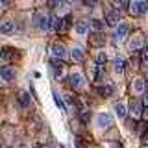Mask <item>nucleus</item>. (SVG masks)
I'll use <instances>...</instances> for the list:
<instances>
[{
	"label": "nucleus",
	"mask_w": 148,
	"mask_h": 148,
	"mask_svg": "<svg viewBox=\"0 0 148 148\" xmlns=\"http://www.w3.org/2000/svg\"><path fill=\"white\" fill-rule=\"evenodd\" d=\"M13 30H15V22H13V21L4 18V21L0 22V32H2V34H11Z\"/></svg>",
	"instance_id": "1a4fd4ad"
},
{
	"label": "nucleus",
	"mask_w": 148,
	"mask_h": 148,
	"mask_svg": "<svg viewBox=\"0 0 148 148\" xmlns=\"http://www.w3.org/2000/svg\"><path fill=\"white\" fill-rule=\"evenodd\" d=\"M111 122H113V119H111L109 113H100L98 117H96V126L98 128H109Z\"/></svg>",
	"instance_id": "0eeeda50"
},
{
	"label": "nucleus",
	"mask_w": 148,
	"mask_h": 148,
	"mask_svg": "<svg viewBox=\"0 0 148 148\" xmlns=\"http://www.w3.org/2000/svg\"><path fill=\"white\" fill-rule=\"evenodd\" d=\"M145 87H146V82H145V80H141V78H137V80L132 83V89H133V91H137V92L145 91Z\"/></svg>",
	"instance_id": "dca6fc26"
},
{
	"label": "nucleus",
	"mask_w": 148,
	"mask_h": 148,
	"mask_svg": "<svg viewBox=\"0 0 148 148\" xmlns=\"http://www.w3.org/2000/svg\"><path fill=\"white\" fill-rule=\"evenodd\" d=\"M128 30H130V24H128V22H120V24L117 26V30H115V37H113V39L115 41H122L124 37H126Z\"/></svg>",
	"instance_id": "423d86ee"
},
{
	"label": "nucleus",
	"mask_w": 148,
	"mask_h": 148,
	"mask_svg": "<svg viewBox=\"0 0 148 148\" xmlns=\"http://www.w3.org/2000/svg\"><path fill=\"white\" fill-rule=\"evenodd\" d=\"M15 74L17 72H15V69H13V67H2V69H0V78H2L6 83L15 80Z\"/></svg>",
	"instance_id": "39448f33"
},
{
	"label": "nucleus",
	"mask_w": 148,
	"mask_h": 148,
	"mask_svg": "<svg viewBox=\"0 0 148 148\" xmlns=\"http://www.w3.org/2000/svg\"><path fill=\"white\" fill-rule=\"evenodd\" d=\"M9 56H11V52H9L8 48H4V50H2V61H8Z\"/></svg>",
	"instance_id": "b1692460"
},
{
	"label": "nucleus",
	"mask_w": 148,
	"mask_h": 148,
	"mask_svg": "<svg viewBox=\"0 0 148 148\" xmlns=\"http://www.w3.org/2000/svg\"><path fill=\"white\" fill-rule=\"evenodd\" d=\"M71 58L74 59V61H83V59H85V54H83V50H82V48H78V46H72V50H71Z\"/></svg>",
	"instance_id": "ddd939ff"
},
{
	"label": "nucleus",
	"mask_w": 148,
	"mask_h": 148,
	"mask_svg": "<svg viewBox=\"0 0 148 148\" xmlns=\"http://www.w3.org/2000/svg\"><path fill=\"white\" fill-rule=\"evenodd\" d=\"M80 119H82V122H87V120H89V111H82Z\"/></svg>",
	"instance_id": "393cba45"
},
{
	"label": "nucleus",
	"mask_w": 148,
	"mask_h": 148,
	"mask_svg": "<svg viewBox=\"0 0 148 148\" xmlns=\"http://www.w3.org/2000/svg\"><path fill=\"white\" fill-rule=\"evenodd\" d=\"M115 111H117V115H119V119H124L126 117V106H124V102H117L115 104Z\"/></svg>",
	"instance_id": "2eb2a0df"
},
{
	"label": "nucleus",
	"mask_w": 148,
	"mask_h": 148,
	"mask_svg": "<svg viewBox=\"0 0 148 148\" xmlns=\"http://www.w3.org/2000/svg\"><path fill=\"white\" fill-rule=\"evenodd\" d=\"M145 117H146V120H148V108H146V111H145Z\"/></svg>",
	"instance_id": "c85d7f7f"
},
{
	"label": "nucleus",
	"mask_w": 148,
	"mask_h": 148,
	"mask_svg": "<svg viewBox=\"0 0 148 148\" xmlns=\"http://www.w3.org/2000/svg\"><path fill=\"white\" fill-rule=\"evenodd\" d=\"M69 83L74 89H83L85 87V78H83L82 72H71L69 74Z\"/></svg>",
	"instance_id": "f257e3e1"
},
{
	"label": "nucleus",
	"mask_w": 148,
	"mask_h": 148,
	"mask_svg": "<svg viewBox=\"0 0 148 148\" xmlns=\"http://www.w3.org/2000/svg\"><path fill=\"white\" fill-rule=\"evenodd\" d=\"M91 41H92V45H95V46H100L102 43H104V41H102V37H100V34H95V35L91 37Z\"/></svg>",
	"instance_id": "4be33fe9"
},
{
	"label": "nucleus",
	"mask_w": 148,
	"mask_h": 148,
	"mask_svg": "<svg viewBox=\"0 0 148 148\" xmlns=\"http://www.w3.org/2000/svg\"><path fill=\"white\" fill-rule=\"evenodd\" d=\"M124 67H126V59L120 58V56H117V58L113 59V69L117 74H122L124 72Z\"/></svg>",
	"instance_id": "9d476101"
},
{
	"label": "nucleus",
	"mask_w": 148,
	"mask_h": 148,
	"mask_svg": "<svg viewBox=\"0 0 148 148\" xmlns=\"http://www.w3.org/2000/svg\"><path fill=\"white\" fill-rule=\"evenodd\" d=\"M34 26L37 28V30H41V32L50 30V21H48V17L43 15V13H37L35 18H34Z\"/></svg>",
	"instance_id": "f03ea898"
},
{
	"label": "nucleus",
	"mask_w": 148,
	"mask_h": 148,
	"mask_svg": "<svg viewBox=\"0 0 148 148\" xmlns=\"http://www.w3.org/2000/svg\"><path fill=\"white\" fill-rule=\"evenodd\" d=\"M113 85H111V83H109V85H102L100 87V95L102 96H111V95H113Z\"/></svg>",
	"instance_id": "6ab92c4d"
},
{
	"label": "nucleus",
	"mask_w": 148,
	"mask_h": 148,
	"mask_svg": "<svg viewBox=\"0 0 148 148\" xmlns=\"http://www.w3.org/2000/svg\"><path fill=\"white\" fill-rule=\"evenodd\" d=\"M130 11L133 13V15H145L148 11V2H132L130 4Z\"/></svg>",
	"instance_id": "7ed1b4c3"
},
{
	"label": "nucleus",
	"mask_w": 148,
	"mask_h": 148,
	"mask_svg": "<svg viewBox=\"0 0 148 148\" xmlns=\"http://www.w3.org/2000/svg\"><path fill=\"white\" fill-rule=\"evenodd\" d=\"M50 67H52L56 78H61V76H63V65L59 63L58 59H50Z\"/></svg>",
	"instance_id": "9b49d317"
},
{
	"label": "nucleus",
	"mask_w": 148,
	"mask_h": 148,
	"mask_svg": "<svg viewBox=\"0 0 148 148\" xmlns=\"http://www.w3.org/2000/svg\"><path fill=\"white\" fill-rule=\"evenodd\" d=\"M143 59H146V61H148V46L143 50Z\"/></svg>",
	"instance_id": "cd10ccee"
},
{
	"label": "nucleus",
	"mask_w": 148,
	"mask_h": 148,
	"mask_svg": "<svg viewBox=\"0 0 148 148\" xmlns=\"http://www.w3.org/2000/svg\"><path fill=\"white\" fill-rule=\"evenodd\" d=\"M91 26L95 28V32H96V34H100V30H102V22H100V21L92 18V21H91Z\"/></svg>",
	"instance_id": "412c9836"
},
{
	"label": "nucleus",
	"mask_w": 148,
	"mask_h": 148,
	"mask_svg": "<svg viewBox=\"0 0 148 148\" xmlns=\"http://www.w3.org/2000/svg\"><path fill=\"white\" fill-rule=\"evenodd\" d=\"M18 148H26V146H18Z\"/></svg>",
	"instance_id": "c756f323"
},
{
	"label": "nucleus",
	"mask_w": 148,
	"mask_h": 148,
	"mask_svg": "<svg viewBox=\"0 0 148 148\" xmlns=\"http://www.w3.org/2000/svg\"><path fill=\"white\" fill-rule=\"evenodd\" d=\"M132 115H135V117H141V102L139 100H133L132 102Z\"/></svg>",
	"instance_id": "a211bd4d"
},
{
	"label": "nucleus",
	"mask_w": 148,
	"mask_h": 148,
	"mask_svg": "<svg viewBox=\"0 0 148 148\" xmlns=\"http://www.w3.org/2000/svg\"><path fill=\"white\" fill-rule=\"evenodd\" d=\"M89 26H91L89 21H78V22H76V32H78L80 35H83L87 30H89Z\"/></svg>",
	"instance_id": "4468645a"
},
{
	"label": "nucleus",
	"mask_w": 148,
	"mask_h": 148,
	"mask_svg": "<svg viewBox=\"0 0 148 148\" xmlns=\"http://www.w3.org/2000/svg\"><path fill=\"white\" fill-rule=\"evenodd\" d=\"M52 56H54V59H65L67 58V50H65V45H61V43H54L52 45Z\"/></svg>",
	"instance_id": "20e7f679"
},
{
	"label": "nucleus",
	"mask_w": 148,
	"mask_h": 148,
	"mask_svg": "<svg viewBox=\"0 0 148 148\" xmlns=\"http://www.w3.org/2000/svg\"><path fill=\"white\" fill-rule=\"evenodd\" d=\"M35 148H41V146H35Z\"/></svg>",
	"instance_id": "7c9ffc66"
},
{
	"label": "nucleus",
	"mask_w": 148,
	"mask_h": 148,
	"mask_svg": "<svg viewBox=\"0 0 148 148\" xmlns=\"http://www.w3.org/2000/svg\"><path fill=\"white\" fill-rule=\"evenodd\" d=\"M65 100H67L69 104H74V102H76V98H74L72 95H65Z\"/></svg>",
	"instance_id": "bb28decb"
},
{
	"label": "nucleus",
	"mask_w": 148,
	"mask_h": 148,
	"mask_svg": "<svg viewBox=\"0 0 148 148\" xmlns=\"http://www.w3.org/2000/svg\"><path fill=\"white\" fill-rule=\"evenodd\" d=\"M106 61H108V54H106V52H98V54H96V65H98V67H102Z\"/></svg>",
	"instance_id": "aec40b11"
},
{
	"label": "nucleus",
	"mask_w": 148,
	"mask_h": 148,
	"mask_svg": "<svg viewBox=\"0 0 148 148\" xmlns=\"http://www.w3.org/2000/svg\"><path fill=\"white\" fill-rule=\"evenodd\" d=\"M18 102H21L22 108H28V106H30V92L22 91L21 95H18Z\"/></svg>",
	"instance_id": "f3484780"
},
{
	"label": "nucleus",
	"mask_w": 148,
	"mask_h": 148,
	"mask_svg": "<svg viewBox=\"0 0 148 148\" xmlns=\"http://www.w3.org/2000/svg\"><path fill=\"white\" fill-rule=\"evenodd\" d=\"M69 28H71V17L67 15V18L63 21V30H69Z\"/></svg>",
	"instance_id": "a878e982"
},
{
	"label": "nucleus",
	"mask_w": 148,
	"mask_h": 148,
	"mask_svg": "<svg viewBox=\"0 0 148 148\" xmlns=\"http://www.w3.org/2000/svg\"><path fill=\"white\" fill-rule=\"evenodd\" d=\"M143 43H145V39H143V35H133L132 37V41H130V48L132 50H137V48H141L143 46Z\"/></svg>",
	"instance_id": "f8f14e48"
},
{
	"label": "nucleus",
	"mask_w": 148,
	"mask_h": 148,
	"mask_svg": "<svg viewBox=\"0 0 148 148\" xmlns=\"http://www.w3.org/2000/svg\"><path fill=\"white\" fill-rule=\"evenodd\" d=\"M54 102H56V106H58V108H59V109H63V108H65V104H63V100H61V98H59V95H58V92H54Z\"/></svg>",
	"instance_id": "5701e85b"
},
{
	"label": "nucleus",
	"mask_w": 148,
	"mask_h": 148,
	"mask_svg": "<svg viewBox=\"0 0 148 148\" xmlns=\"http://www.w3.org/2000/svg\"><path fill=\"white\" fill-rule=\"evenodd\" d=\"M106 22H108V26L117 28L120 24V15L117 11H111V13H108V17H106Z\"/></svg>",
	"instance_id": "6e6552de"
}]
</instances>
